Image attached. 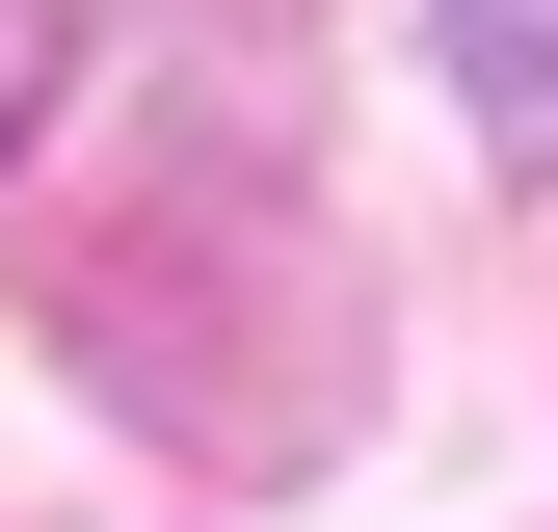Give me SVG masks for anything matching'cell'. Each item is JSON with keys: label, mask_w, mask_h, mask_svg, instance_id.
Returning a JSON list of instances; mask_svg holds the SVG:
<instances>
[{"label": "cell", "mask_w": 558, "mask_h": 532, "mask_svg": "<svg viewBox=\"0 0 558 532\" xmlns=\"http://www.w3.org/2000/svg\"><path fill=\"white\" fill-rule=\"evenodd\" d=\"M452 107L506 160H558V0H452Z\"/></svg>", "instance_id": "cell-1"}, {"label": "cell", "mask_w": 558, "mask_h": 532, "mask_svg": "<svg viewBox=\"0 0 558 532\" xmlns=\"http://www.w3.org/2000/svg\"><path fill=\"white\" fill-rule=\"evenodd\" d=\"M27 81H53V27H27V0H0V133H27Z\"/></svg>", "instance_id": "cell-2"}]
</instances>
